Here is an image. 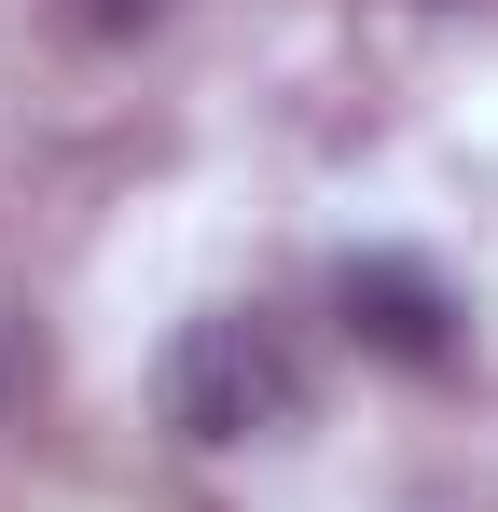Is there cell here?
I'll return each instance as SVG.
<instances>
[{
    "instance_id": "1",
    "label": "cell",
    "mask_w": 498,
    "mask_h": 512,
    "mask_svg": "<svg viewBox=\"0 0 498 512\" xmlns=\"http://www.w3.org/2000/svg\"><path fill=\"white\" fill-rule=\"evenodd\" d=\"M153 416L180 443H277V429H305V360L277 319H249V305H208V319H180V346L153 360Z\"/></svg>"
},
{
    "instance_id": "2",
    "label": "cell",
    "mask_w": 498,
    "mask_h": 512,
    "mask_svg": "<svg viewBox=\"0 0 498 512\" xmlns=\"http://www.w3.org/2000/svg\"><path fill=\"white\" fill-rule=\"evenodd\" d=\"M332 319H346V346H360V360H388V374H457V360H471L457 291H443L415 250H360L346 277H332Z\"/></svg>"
},
{
    "instance_id": "3",
    "label": "cell",
    "mask_w": 498,
    "mask_h": 512,
    "mask_svg": "<svg viewBox=\"0 0 498 512\" xmlns=\"http://www.w3.org/2000/svg\"><path fill=\"white\" fill-rule=\"evenodd\" d=\"M97 14H153V0H97Z\"/></svg>"
}]
</instances>
